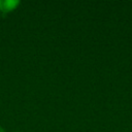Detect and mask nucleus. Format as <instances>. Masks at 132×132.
Instances as JSON below:
<instances>
[{"instance_id":"nucleus-1","label":"nucleus","mask_w":132,"mask_h":132,"mask_svg":"<svg viewBox=\"0 0 132 132\" xmlns=\"http://www.w3.org/2000/svg\"><path fill=\"white\" fill-rule=\"evenodd\" d=\"M19 4V0H0V10L3 13H6L13 10Z\"/></svg>"},{"instance_id":"nucleus-2","label":"nucleus","mask_w":132,"mask_h":132,"mask_svg":"<svg viewBox=\"0 0 132 132\" xmlns=\"http://www.w3.org/2000/svg\"><path fill=\"white\" fill-rule=\"evenodd\" d=\"M0 132H5V131H4V129H3L1 126H0Z\"/></svg>"}]
</instances>
